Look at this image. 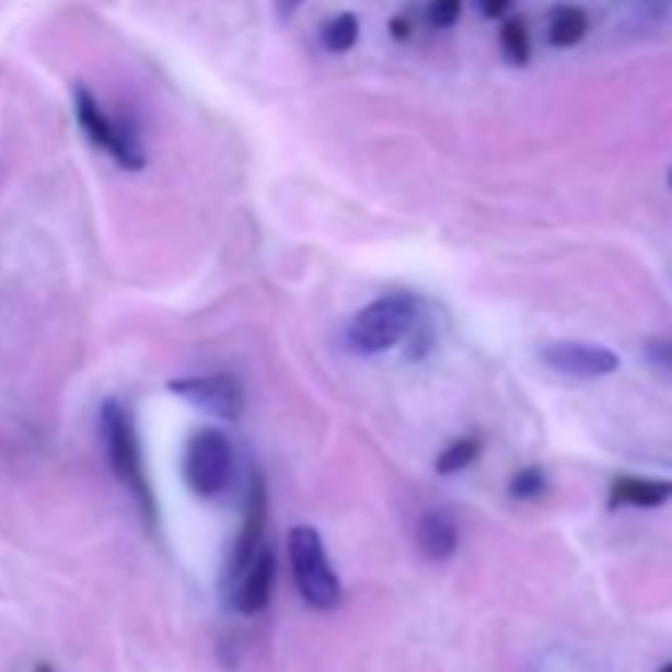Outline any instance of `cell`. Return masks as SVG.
I'll list each match as a JSON object with an SVG mask.
<instances>
[{
    "label": "cell",
    "instance_id": "17",
    "mask_svg": "<svg viewBox=\"0 0 672 672\" xmlns=\"http://www.w3.org/2000/svg\"><path fill=\"white\" fill-rule=\"evenodd\" d=\"M463 3H466V0H430V3H427V20H430V26H433V30H450V26H456L460 16H463Z\"/></svg>",
    "mask_w": 672,
    "mask_h": 672
},
{
    "label": "cell",
    "instance_id": "21",
    "mask_svg": "<svg viewBox=\"0 0 672 672\" xmlns=\"http://www.w3.org/2000/svg\"><path fill=\"white\" fill-rule=\"evenodd\" d=\"M302 3H305V0H276V7H279V13H282V16H292V13H296Z\"/></svg>",
    "mask_w": 672,
    "mask_h": 672
},
{
    "label": "cell",
    "instance_id": "13",
    "mask_svg": "<svg viewBox=\"0 0 672 672\" xmlns=\"http://www.w3.org/2000/svg\"><path fill=\"white\" fill-rule=\"evenodd\" d=\"M499 43H502V53H506V59L512 66H529V59H532V33H529V23L522 16H502Z\"/></svg>",
    "mask_w": 672,
    "mask_h": 672
},
{
    "label": "cell",
    "instance_id": "2",
    "mask_svg": "<svg viewBox=\"0 0 672 672\" xmlns=\"http://www.w3.org/2000/svg\"><path fill=\"white\" fill-rule=\"evenodd\" d=\"M289 565H292V581L302 594V601L315 611H335L341 604V581L338 571L328 561L325 542L318 529L312 525H296L286 542Z\"/></svg>",
    "mask_w": 672,
    "mask_h": 672
},
{
    "label": "cell",
    "instance_id": "12",
    "mask_svg": "<svg viewBox=\"0 0 672 672\" xmlns=\"http://www.w3.org/2000/svg\"><path fill=\"white\" fill-rule=\"evenodd\" d=\"M591 30V16L584 7L578 3H558L552 13H548V43L555 49H571L578 46Z\"/></svg>",
    "mask_w": 672,
    "mask_h": 672
},
{
    "label": "cell",
    "instance_id": "24",
    "mask_svg": "<svg viewBox=\"0 0 672 672\" xmlns=\"http://www.w3.org/2000/svg\"><path fill=\"white\" fill-rule=\"evenodd\" d=\"M660 672H672V663H667V667H663V670Z\"/></svg>",
    "mask_w": 672,
    "mask_h": 672
},
{
    "label": "cell",
    "instance_id": "8",
    "mask_svg": "<svg viewBox=\"0 0 672 672\" xmlns=\"http://www.w3.org/2000/svg\"><path fill=\"white\" fill-rule=\"evenodd\" d=\"M266 512H269V496H266V479L256 473L253 483H250V493H246V509H243V529L233 542V552H230V561H227V571H223V581L233 584L246 568L250 561L259 555L263 548V538H266Z\"/></svg>",
    "mask_w": 672,
    "mask_h": 672
},
{
    "label": "cell",
    "instance_id": "6",
    "mask_svg": "<svg viewBox=\"0 0 672 672\" xmlns=\"http://www.w3.org/2000/svg\"><path fill=\"white\" fill-rule=\"evenodd\" d=\"M167 391L181 401H187L190 407L223 417V420H236L243 414V387L236 378L230 374H197V378H174L167 384Z\"/></svg>",
    "mask_w": 672,
    "mask_h": 672
},
{
    "label": "cell",
    "instance_id": "5",
    "mask_svg": "<svg viewBox=\"0 0 672 672\" xmlns=\"http://www.w3.org/2000/svg\"><path fill=\"white\" fill-rule=\"evenodd\" d=\"M181 473L197 499H217L233 479V447L227 433L217 427L194 430L184 443Z\"/></svg>",
    "mask_w": 672,
    "mask_h": 672
},
{
    "label": "cell",
    "instance_id": "22",
    "mask_svg": "<svg viewBox=\"0 0 672 672\" xmlns=\"http://www.w3.org/2000/svg\"><path fill=\"white\" fill-rule=\"evenodd\" d=\"M33 672H53V667H49V663H36V667H33Z\"/></svg>",
    "mask_w": 672,
    "mask_h": 672
},
{
    "label": "cell",
    "instance_id": "3",
    "mask_svg": "<svg viewBox=\"0 0 672 672\" xmlns=\"http://www.w3.org/2000/svg\"><path fill=\"white\" fill-rule=\"evenodd\" d=\"M72 108H76V121H79L82 135H85L95 148H102L118 167H125V171H141V167L148 164L144 144H141V138H138V131H135L131 125L112 118V115L99 105V99H95L82 82L72 89Z\"/></svg>",
    "mask_w": 672,
    "mask_h": 672
},
{
    "label": "cell",
    "instance_id": "23",
    "mask_svg": "<svg viewBox=\"0 0 672 672\" xmlns=\"http://www.w3.org/2000/svg\"><path fill=\"white\" fill-rule=\"evenodd\" d=\"M667 184H670V187H672V167H670V174H667Z\"/></svg>",
    "mask_w": 672,
    "mask_h": 672
},
{
    "label": "cell",
    "instance_id": "19",
    "mask_svg": "<svg viewBox=\"0 0 672 672\" xmlns=\"http://www.w3.org/2000/svg\"><path fill=\"white\" fill-rule=\"evenodd\" d=\"M647 355H650L653 364L672 368V341H650V345H647Z\"/></svg>",
    "mask_w": 672,
    "mask_h": 672
},
{
    "label": "cell",
    "instance_id": "14",
    "mask_svg": "<svg viewBox=\"0 0 672 672\" xmlns=\"http://www.w3.org/2000/svg\"><path fill=\"white\" fill-rule=\"evenodd\" d=\"M358 36H361V20L351 10L328 16L325 26H322V46L328 53H348L358 43Z\"/></svg>",
    "mask_w": 672,
    "mask_h": 672
},
{
    "label": "cell",
    "instance_id": "20",
    "mask_svg": "<svg viewBox=\"0 0 672 672\" xmlns=\"http://www.w3.org/2000/svg\"><path fill=\"white\" fill-rule=\"evenodd\" d=\"M391 36H394L397 43H407V39L414 36V20H410L407 13H397V16L391 20Z\"/></svg>",
    "mask_w": 672,
    "mask_h": 672
},
{
    "label": "cell",
    "instance_id": "4",
    "mask_svg": "<svg viewBox=\"0 0 672 672\" xmlns=\"http://www.w3.org/2000/svg\"><path fill=\"white\" fill-rule=\"evenodd\" d=\"M417 322V302L407 292H391L364 305L348 328V341L361 355H381L407 338Z\"/></svg>",
    "mask_w": 672,
    "mask_h": 672
},
{
    "label": "cell",
    "instance_id": "7",
    "mask_svg": "<svg viewBox=\"0 0 672 672\" xmlns=\"http://www.w3.org/2000/svg\"><path fill=\"white\" fill-rule=\"evenodd\" d=\"M542 361L565 374V378H578V381H598L607 378L614 371H621V355L614 348L594 345V341H555L542 348Z\"/></svg>",
    "mask_w": 672,
    "mask_h": 672
},
{
    "label": "cell",
    "instance_id": "1",
    "mask_svg": "<svg viewBox=\"0 0 672 672\" xmlns=\"http://www.w3.org/2000/svg\"><path fill=\"white\" fill-rule=\"evenodd\" d=\"M99 433H102V447H105V456H108V466H112L115 479L125 486V493H131L141 515L148 522H154L158 506H154V493H151V483H148V473H144L138 430H135V420H131V414H128V407L121 401H115V397L102 401Z\"/></svg>",
    "mask_w": 672,
    "mask_h": 672
},
{
    "label": "cell",
    "instance_id": "10",
    "mask_svg": "<svg viewBox=\"0 0 672 672\" xmlns=\"http://www.w3.org/2000/svg\"><path fill=\"white\" fill-rule=\"evenodd\" d=\"M667 502H672V479L617 476L611 486V509H660Z\"/></svg>",
    "mask_w": 672,
    "mask_h": 672
},
{
    "label": "cell",
    "instance_id": "11",
    "mask_svg": "<svg viewBox=\"0 0 672 672\" xmlns=\"http://www.w3.org/2000/svg\"><path fill=\"white\" fill-rule=\"evenodd\" d=\"M417 548L430 561H450L460 548V525L447 512H424L417 519Z\"/></svg>",
    "mask_w": 672,
    "mask_h": 672
},
{
    "label": "cell",
    "instance_id": "15",
    "mask_svg": "<svg viewBox=\"0 0 672 672\" xmlns=\"http://www.w3.org/2000/svg\"><path fill=\"white\" fill-rule=\"evenodd\" d=\"M479 456H483V440H479V437H460V440H453V443L437 456V473H443V476L463 473V470H470Z\"/></svg>",
    "mask_w": 672,
    "mask_h": 672
},
{
    "label": "cell",
    "instance_id": "9",
    "mask_svg": "<svg viewBox=\"0 0 672 672\" xmlns=\"http://www.w3.org/2000/svg\"><path fill=\"white\" fill-rule=\"evenodd\" d=\"M273 588H276V552L273 548H259V555L250 561V568L233 581V611L236 614H259L269 607V598H273Z\"/></svg>",
    "mask_w": 672,
    "mask_h": 672
},
{
    "label": "cell",
    "instance_id": "16",
    "mask_svg": "<svg viewBox=\"0 0 672 672\" xmlns=\"http://www.w3.org/2000/svg\"><path fill=\"white\" fill-rule=\"evenodd\" d=\"M545 489H548V476H545L542 466H522V470L509 479V496H512V499H522V502L538 499Z\"/></svg>",
    "mask_w": 672,
    "mask_h": 672
},
{
    "label": "cell",
    "instance_id": "18",
    "mask_svg": "<svg viewBox=\"0 0 672 672\" xmlns=\"http://www.w3.org/2000/svg\"><path fill=\"white\" fill-rule=\"evenodd\" d=\"M512 3H515V0H479V13H483L486 20H502V16H509Z\"/></svg>",
    "mask_w": 672,
    "mask_h": 672
}]
</instances>
